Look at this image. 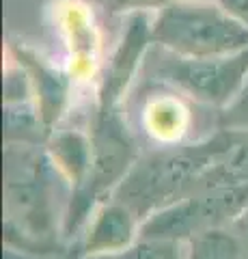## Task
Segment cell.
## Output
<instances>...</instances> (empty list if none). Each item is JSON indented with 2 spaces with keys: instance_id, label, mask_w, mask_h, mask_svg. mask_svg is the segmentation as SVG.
<instances>
[{
  "instance_id": "obj_1",
  "label": "cell",
  "mask_w": 248,
  "mask_h": 259,
  "mask_svg": "<svg viewBox=\"0 0 248 259\" xmlns=\"http://www.w3.org/2000/svg\"><path fill=\"white\" fill-rule=\"evenodd\" d=\"M235 132L222 130L207 143L192 147H164L151 153L138 164H132L127 175L115 190V201L130 207L136 218H149L158 209L183 199L190 186L203 177L227 156L231 136Z\"/></svg>"
},
{
  "instance_id": "obj_2",
  "label": "cell",
  "mask_w": 248,
  "mask_h": 259,
  "mask_svg": "<svg viewBox=\"0 0 248 259\" xmlns=\"http://www.w3.org/2000/svg\"><path fill=\"white\" fill-rule=\"evenodd\" d=\"M154 44L175 56L205 59L248 48V26L216 0H173L151 24Z\"/></svg>"
},
{
  "instance_id": "obj_3",
  "label": "cell",
  "mask_w": 248,
  "mask_h": 259,
  "mask_svg": "<svg viewBox=\"0 0 248 259\" xmlns=\"http://www.w3.org/2000/svg\"><path fill=\"white\" fill-rule=\"evenodd\" d=\"M158 74L164 82L194 102L227 108L248 84V48L233 54L205 59L175 56L173 61L162 63Z\"/></svg>"
},
{
  "instance_id": "obj_4",
  "label": "cell",
  "mask_w": 248,
  "mask_h": 259,
  "mask_svg": "<svg viewBox=\"0 0 248 259\" xmlns=\"http://www.w3.org/2000/svg\"><path fill=\"white\" fill-rule=\"evenodd\" d=\"M151 24L154 18L149 11H134L127 13L123 35L119 39L113 56L104 69L97 102H100V115H110L115 112V106L123 97L125 89L130 87L136 71L140 67V61L145 59V52L149 44H154V35H151Z\"/></svg>"
},
{
  "instance_id": "obj_5",
  "label": "cell",
  "mask_w": 248,
  "mask_h": 259,
  "mask_svg": "<svg viewBox=\"0 0 248 259\" xmlns=\"http://www.w3.org/2000/svg\"><path fill=\"white\" fill-rule=\"evenodd\" d=\"M132 160L134 149L115 121L113 112L104 115L97 134L93 139L91 171L86 182L78 188V192H86V199H91L104 190H110L113 186H119L132 168Z\"/></svg>"
},
{
  "instance_id": "obj_6",
  "label": "cell",
  "mask_w": 248,
  "mask_h": 259,
  "mask_svg": "<svg viewBox=\"0 0 248 259\" xmlns=\"http://www.w3.org/2000/svg\"><path fill=\"white\" fill-rule=\"evenodd\" d=\"M13 56H15V63L28 76L35 106L39 110V115H41L43 123L47 127H52L54 121H59L69 97V84H71L69 71L57 69L45 59L37 56L33 50H28L26 46H20V44H13Z\"/></svg>"
},
{
  "instance_id": "obj_7",
  "label": "cell",
  "mask_w": 248,
  "mask_h": 259,
  "mask_svg": "<svg viewBox=\"0 0 248 259\" xmlns=\"http://www.w3.org/2000/svg\"><path fill=\"white\" fill-rule=\"evenodd\" d=\"M61 32L67 50V71L71 80H89L100 65V35L93 15L84 5L69 3L61 7Z\"/></svg>"
},
{
  "instance_id": "obj_8",
  "label": "cell",
  "mask_w": 248,
  "mask_h": 259,
  "mask_svg": "<svg viewBox=\"0 0 248 259\" xmlns=\"http://www.w3.org/2000/svg\"><path fill=\"white\" fill-rule=\"evenodd\" d=\"M140 125L151 141L175 147L190 132L192 115L177 93H154L140 110Z\"/></svg>"
},
{
  "instance_id": "obj_9",
  "label": "cell",
  "mask_w": 248,
  "mask_h": 259,
  "mask_svg": "<svg viewBox=\"0 0 248 259\" xmlns=\"http://www.w3.org/2000/svg\"><path fill=\"white\" fill-rule=\"evenodd\" d=\"M138 233V218L119 201L104 205L93 216L84 240L86 255H110L130 250Z\"/></svg>"
},
{
  "instance_id": "obj_10",
  "label": "cell",
  "mask_w": 248,
  "mask_h": 259,
  "mask_svg": "<svg viewBox=\"0 0 248 259\" xmlns=\"http://www.w3.org/2000/svg\"><path fill=\"white\" fill-rule=\"evenodd\" d=\"M50 156L52 164L69 184L80 188L91 171V160H93V141H89L82 132L78 130H63L54 132L50 139Z\"/></svg>"
},
{
  "instance_id": "obj_11",
  "label": "cell",
  "mask_w": 248,
  "mask_h": 259,
  "mask_svg": "<svg viewBox=\"0 0 248 259\" xmlns=\"http://www.w3.org/2000/svg\"><path fill=\"white\" fill-rule=\"evenodd\" d=\"M188 259H248V248L229 227H216L190 238Z\"/></svg>"
},
{
  "instance_id": "obj_12",
  "label": "cell",
  "mask_w": 248,
  "mask_h": 259,
  "mask_svg": "<svg viewBox=\"0 0 248 259\" xmlns=\"http://www.w3.org/2000/svg\"><path fill=\"white\" fill-rule=\"evenodd\" d=\"M205 177L214 180V186L248 182V141L235 145V149H229L227 156L222 158Z\"/></svg>"
},
{
  "instance_id": "obj_13",
  "label": "cell",
  "mask_w": 248,
  "mask_h": 259,
  "mask_svg": "<svg viewBox=\"0 0 248 259\" xmlns=\"http://www.w3.org/2000/svg\"><path fill=\"white\" fill-rule=\"evenodd\" d=\"M222 125L229 132H248V84L222 112Z\"/></svg>"
},
{
  "instance_id": "obj_14",
  "label": "cell",
  "mask_w": 248,
  "mask_h": 259,
  "mask_svg": "<svg viewBox=\"0 0 248 259\" xmlns=\"http://www.w3.org/2000/svg\"><path fill=\"white\" fill-rule=\"evenodd\" d=\"M173 246H175V242H169V240H145L142 238L138 246L130 248V253L125 250L123 259H175Z\"/></svg>"
},
{
  "instance_id": "obj_15",
  "label": "cell",
  "mask_w": 248,
  "mask_h": 259,
  "mask_svg": "<svg viewBox=\"0 0 248 259\" xmlns=\"http://www.w3.org/2000/svg\"><path fill=\"white\" fill-rule=\"evenodd\" d=\"M106 3L117 11L134 13V11H158L169 3H173V0H106Z\"/></svg>"
},
{
  "instance_id": "obj_16",
  "label": "cell",
  "mask_w": 248,
  "mask_h": 259,
  "mask_svg": "<svg viewBox=\"0 0 248 259\" xmlns=\"http://www.w3.org/2000/svg\"><path fill=\"white\" fill-rule=\"evenodd\" d=\"M216 3L222 5L233 18H237L248 26V0H216Z\"/></svg>"
},
{
  "instance_id": "obj_17",
  "label": "cell",
  "mask_w": 248,
  "mask_h": 259,
  "mask_svg": "<svg viewBox=\"0 0 248 259\" xmlns=\"http://www.w3.org/2000/svg\"><path fill=\"white\" fill-rule=\"evenodd\" d=\"M229 229L242 240V244L248 248V207L239 216H235V221L229 225Z\"/></svg>"
}]
</instances>
